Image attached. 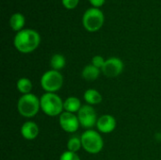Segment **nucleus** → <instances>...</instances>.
Returning a JSON list of instances; mask_svg holds the SVG:
<instances>
[{"label":"nucleus","mask_w":161,"mask_h":160,"mask_svg":"<svg viewBox=\"0 0 161 160\" xmlns=\"http://www.w3.org/2000/svg\"><path fill=\"white\" fill-rule=\"evenodd\" d=\"M59 125L63 131L67 133H75L78 130L80 123L76 114L63 111L59 115Z\"/></svg>","instance_id":"obj_9"},{"label":"nucleus","mask_w":161,"mask_h":160,"mask_svg":"<svg viewBox=\"0 0 161 160\" xmlns=\"http://www.w3.org/2000/svg\"><path fill=\"white\" fill-rule=\"evenodd\" d=\"M63 107H64V111L75 114L82 108V104L79 98L75 96H70L63 101Z\"/></svg>","instance_id":"obj_12"},{"label":"nucleus","mask_w":161,"mask_h":160,"mask_svg":"<svg viewBox=\"0 0 161 160\" xmlns=\"http://www.w3.org/2000/svg\"><path fill=\"white\" fill-rule=\"evenodd\" d=\"M10 26L14 31H21L23 26L25 25V17L23 14L16 12L10 17Z\"/></svg>","instance_id":"obj_17"},{"label":"nucleus","mask_w":161,"mask_h":160,"mask_svg":"<svg viewBox=\"0 0 161 160\" xmlns=\"http://www.w3.org/2000/svg\"><path fill=\"white\" fill-rule=\"evenodd\" d=\"M124 68H125V65H124L123 60L119 58L113 57V58H109L106 59V62L103 68L101 69V72L105 76L108 78H113V77L119 76L123 73Z\"/></svg>","instance_id":"obj_8"},{"label":"nucleus","mask_w":161,"mask_h":160,"mask_svg":"<svg viewBox=\"0 0 161 160\" xmlns=\"http://www.w3.org/2000/svg\"><path fill=\"white\" fill-rule=\"evenodd\" d=\"M81 148H82L81 138H79L77 136H73L68 140V141H67L68 151L73 152V153H77Z\"/></svg>","instance_id":"obj_18"},{"label":"nucleus","mask_w":161,"mask_h":160,"mask_svg":"<svg viewBox=\"0 0 161 160\" xmlns=\"http://www.w3.org/2000/svg\"><path fill=\"white\" fill-rule=\"evenodd\" d=\"M17 109L21 116L25 118H33L41 109L40 98L33 93L24 94L18 100Z\"/></svg>","instance_id":"obj_3"},{"label":"nucleus","mask_w":161,"mask_h":160,"mask_svg":"<svg viewBox=\"0 0 161 160\" xmlns=\"http://www.w3.org/2000/svg\"><path fill=\"white\" fill-rule=\"evenodd\" d=\"M90 2L94 6V7H101L103 4H104V2H105V0H90Z\"/></svg>","instance_id":"obj_22"},{"label":"nucleus","mask_w":161,"mask_h":160,"mask_svg":"<svg viewBox=\"0 0 161 160\" xmlns=\"http://www.w3.org/2000/svg\"><path fill=\"white\" fill-rule=\"evenodd\" d=\"M84 27L91 32L101 28L104 23V14L97 8H91L87 9L82 18Z\"/></svg>","instance_id":"obj_6"},{"label":"nucleus","mask_w":161,"mask_h":160,"mask_svg":"<svg viewBox=\"0 0 161 160\" xmlns=\"http://www.w3.org/2000/svg\"><path fill=\"white\" fill-rule=\"evenodd\" d=\"M59 160H80V157L76 153H73L67 150L61 154Z\"/></svg>","instance_id":"obj_19"},{"label":"nucleus","mask_w":161,"mask_h":160,"mask_svg":"<svg viewBox=\"0 0 161 160\" xmlns=\"http://www.w3.org/2000/svg\"><path fill=\"white\" fill-rule=\"evenodd\" d=\"M63 82L64 79L60 72L52 69L45 72L41 77V86L45 92L56 93L61 89Z\"/></svg>","instance_id":"obj_5"},{"label":"nucleus","mask_w":161,"mask_h":160,"mask_svg":"<svg viewBox=\"0 0 161 160\" xmlns=\"http://www.w3.org/2000/svg\"><path fill=\"white\" fill-rule=\"evenodd\" d=\"M62 3H63L65 8H74L75 7H76V5L78 3V0H62Z\"/></svg>","instance_id":"obj_21"},{"label":"nucleus","mask_w":161,"mask_h":160,"mask_svg":"<svg viewBox=\"0 0 161 160\" xmlns=\"http://www.w3.org/2000/svg\"><path fill=\"white\" fill-rule=\"evenodd\" d=\"M82 141V148L91 155L100 153L104 147V141L98 131L88 129L80 136Z\"/></svg>","instance_id":"obj_4"},{"label":"nucleus","mask_w":161,"mask_h":160,"mask_svg":"<svg viewBox=\"0 0 161 160\" xmlns=\"http://www.w3.org/2000/svg\"><path fill=\"white\" fill-rule=\"evenodd\" d=\"M83 97H84V100L86 101V103L88 105H90V106L98 105L103 100V97H102L101 93L95 89H88L84 92Z\"/></svg>","instance_id":"obj_13"},{"label":"nucleus","mask_w":161,"mask_h":160,"mask_svg":"<svg viewBox=\"0 0 161 160\" xmlns=\"http://www.w3.org/2000/svg\"><path fill=\"white\" fill-rule=\"evenodd\" d=\"M16 87H17V90L19 91V92H21L24 95V94L31 93L33 85H32V82L29 78L21 77L20 79H18Z\"/></svg>","instance_id":"obj_15"},{"label":"nucleus","mask_w":161,"mask_h":160,"mask_svg":"<svg viewBox=\"0 0 161 160\" xmlns=\"http://www.w3.org/2000/svg\"><path fill=\"white\" fill-rule=\"evenodd\" d=\"M40 102L42 111L49 117L59 116L64 110L63 101L57 93L45 92L40 98Z\"/></svg>","instance_id":"obj_2"},{"label":"nucleus","mask_w":161,"mask_h":160,"mask_svg":"<svg viewBox=\"0 0 161 160\" xmlns=\"http://www.w3.org/2000/svg\"><path fill=\"white\" fill-rule=\"evenodd\" d=\"M41 37L39 33L33 29H22L14 37L15 48L24 54L33 52L40 44Z\"/></svg>","instance_id":"obj_1"},{"label":"nucleus","mask_w":161,"mask_h":160,"mask_svg":"<svg viewBox=\"0 0 161 160\" xmlns=\"http://www.w3.org/2000/svg\"><path fill=\"white\" fill-rule=\"evenodd\" d=\"M77 117L80 123V125L84 128L91 129L93 126H96L97 124V114L95 109L92 106L90 105H84L80 108V110L77 112Z\"/></svg>","instance_id":"obj_7"},{"label":"nucleus","mask_w":161,"mask_h":160,"mask_svg":"<svg viewBox=\"0 0 161 160\" xmlns=\"http://www.w3.org/2000/svg\"><path fill=\"white\" fill-rule=\"evenodd\" d=\"M101 74V70L93 66L92 64H89L84 67L81 75L87 81H94L96 80Z\"/></svg>","instance_id":"obj_14"},{"label":"nucleus","mask_w":161,"mask_h":160,"mask_svg":"<svg viewBox=\"0 0 161 160\" xmlns=\"http://www.w3.org/2000/svg\"><path fill=\"white\" fill-rule=\"evenodd\" d=\"M20 132H21L22 137L25 140L33 141L38 137V135L40 133V128L35 122L27 121L23 124V125L21 126Z\"/></svg>","instance_id":"obj_11"},{"label":"nucleus","mask_w":161,"mask_h":160,"mask_svg":"<svg viewBox=\"0 0 161 160\" xmlns=\"http://www.w3.org/2000/svg\"><path fill=\"white\" fill-rule=\"evenodd\" d=\"M65 65H66V59L63 55L55 54L54 56H52V58L50 59V66H51L52 70L59 72L60 70H62L65 67Z\"/></svg>","instance_id":"obj_16"},{"label":"nucleus","mask_w":161,"mask_h":160,"mask_svg":"<svg viewBox=\"0 0 161 160\" xmlns=\"http://www.w3.org/2000/svg\"><path fill=\"white\" fill-rule=\"evenodd\" d=\"M105 62H106V60L104 59V58L102 56H98V55L97 56H94L92 58V64L93 66H95L96 68L100 69V70L103 68Z\"/></svg>","instance_id":"obj_20"},{"label":"nucleus","mask_w":161,"mask_h":160,"mask_svg":"<svg viewBox=\"0 0 161 160\" xmlns=\"http://www.w3.org/2000/svg\"><path fill=\"white\" fill-rule=\"evenodd\" d=\"M116 125H117L116 119L110 114H104L100 116L96 124L98 132L104 134H109L113 132L116 128Z\"/></svg>","instance_id":"obj_10"}]
</instances>
